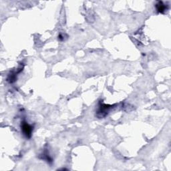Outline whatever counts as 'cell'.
I'll use <instances>...</instances> for the list:
<instances>
[{
  "instance_id": "obj_1",
  "label": "cell",
  "mask_w": 171,
  "mask_h": 171,
  "mask_svg": "<svg viewBox=\"0 0 171 171\" xmlns=\"http://www.w3.org/2000/svg\"><path fill=\"white\" fill-rule=\"evenodd\" d=\"M21 130L26 137L30 138L31 136H32L33 128L30 125H29L27 123H26V122H23V123H22Z\"/></svg>"
},
{
  "instance_id": "obj_2",
  "label": "cell",
  "mask_w": 171,
  "mask_h": 171,
  "mask_svg": "<svg viewBox=\"0 0 171 171\" xmlns=\"http://www.w3.org/2000/svg\"><path fill=\"white\" fill-rule=\"evenodd\" d=\"M156 7L157 9V11L160 13H163L164 11L166 10V6L164 5V4H163V3L162 1L158 2V3L156 5Z\"/></svg>"
}]
</instances>
